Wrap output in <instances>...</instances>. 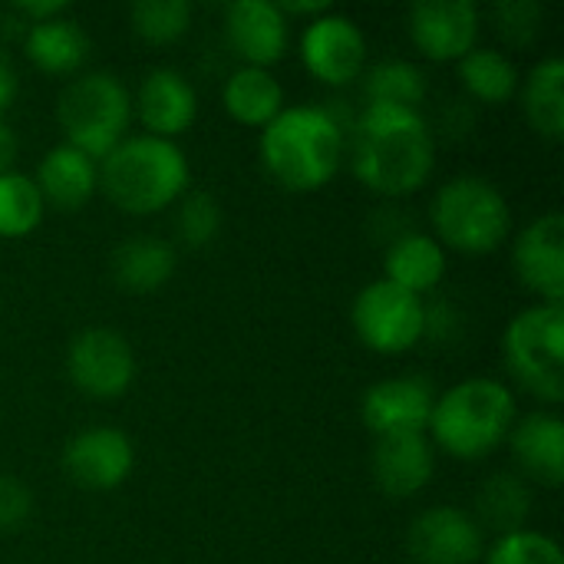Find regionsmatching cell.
I'll return each instance as SVG.
<instances>
[{"instance_id": "obj_1", "label": "cell", "mask_w": 564, "mask_h": 564, "mask_svg": "<svg viewBox=\"0 0 564 564\" xmlns=\"http://www.w3.org/2000/svg\"><path fill=\"white\" fill-rule=\"evenodd\" d=\"M354 175L377 195H413L436 169V142L420 109L367 106L354 129Z\"/></svg>"}, {"instance_id": "obj_2", "label": "cell", "mask_w": 564, "mask_h": 564, "mask_svg": "<svg viewBox=\"0 0 564 564\" xmlns=\"http://www.w3.org/2000/svg\"><path fill=\"white\" fill-rule=\"evenodd\" d=\"M261 162L288 192L324 188L344 162V126L324 106H284L261 129Z\"/></svg>"}, {"instance_id": "obj_3", "label": "cell", "mask_w": 564, "mask_h": 564, "mask_svg": "<svg viewBox=\"0 0 564 564\" xmlns=\"http://www.w3.org/2000/svg\"><path fill=\"white\" fill-rule=\"evenodd\" d=\"M99 188L126 215H155L178 202L188 188L192 169L185 152L172 139L126 135L109 155H102Z\"/></svg>"}, {"instance_id": "obj_4", "label": "cell", "mask_w": 564, "mask_h": 564, "mask_svg": "<svg viewBox=\"0 0 564 564\" xmlns=\"http://www.w3.org/2000/svg\"><path fill=\"white\" fill-rule=\"evenodd\" d=\"M519 420L512 390L492 377H469L443 390L433 403L426 433L453 459H482L499 449Z\"/></svg>"}, {"instance_id": "obj_5", "label": "cell", "mask_w": 564, "mask_h": 564, "mask_svg": "<svg viewBox=\"0 0 564 564\" xmlns=\"http://www.w3.org/2000/svg\"><path fill=\"white\" fill-rule=\"evenodd\" d=\"M430 221L436 241L463 254L496 251L512 231V208L506 195L482 175H456L433 195Z\"/></svg>"}, {"instance_id": "obj_6", "label": "cell", "mask_w": 564, "mask_h": 564, "mask_svg": "<svg viewBox=\"0 0 564 564\" xmlns=\"http://www.w3.org/2000/svg\"><path fill=\"white\" fill-rule=\"evenodd\" d=\"M129 119L132 96L112 73H83L56 99V122L66 132V145L86 152L93 162L126 139Z\"/></svg>"}, {"instance_id": "obj_7", "label": "cell", "mask_w": 564, "mask_h": 564, "mask_svg": "<svg viewBox=\"0 0 564 564\" xmlns=\"http://www.w3.org/2000/svg\"><path fill=\"white\" fill-rule=\"evenodd\" d=\"M502 357L512 377L545 403L564 400V304H532L502 334Z\"/></svg>"}, {"instance_id": "obj_8", "label": "cell", "mask_w": 564, "mask_h": 564, "mask_svg": "<svg viewBox=\"0 0 564 564\" xmlns=\"http://www.w3.org/2000/svg\"><path fill=\"white\" fill-rule=\"evenodd\" d=\"M354 330L360 344L373 354L397 357L413 350L426 337V304L390 281H370L350 307Z\"/></svg>"}, {"instance_id": "obj_9", "label": "cell", "mask_w": 564, "mask_h": 564, "mask_svg": "<svg viewBox=\"0 0 564 564\" xmlns=\"http://www.w3.org/2000/svg\"><path fill=\"white\" fill-rule=\"evenodd\" d=\"M66 373L73 387L93 400H116L132 387L135 354L112 327H89L69 340Z\"/></svg>"}, {"instance_id": "obj_10", "label": "cell", "mask_w": 564, "mask_h": 564, "mask_svg": "<svg viewBox=\"0 0 564 564\" xmlns=\"http://www.w3.org/2000/svg\"><path fill=\"white\" fill-rule=\"evenodd\" d=\"M301 59L311 76L327 86H347L364 73L367 40L364 30L344 13H324L301 33Z\"/></svg>"}, {"instance_id": "obj_11", "label": "cell", "mask_w": 564, "mask_h": 564, "mask_svg": "<svg viewBox=\"0 0 564 564\" xmlns=\"http://www.w3.org/2000/svg\"><path fill=\"white\" fill-rule=\"evenodd\" d=\"M406 545L420 564H476L486 555V532L473 512L433 506L413 519Z\"/></svg>"}, {"instance_id": "obj_12", "label": "cell", "mask_w": 564, "mask_h": 564, "mask_svg": "<svg viewBox=\"0 0 564 564\" xmlns=\"http://www.w3.org/2000/svg\"><path fill=\"white\" fill-rule=\"evenodd\" d=\"M519 281L539 294V304H564V215L545 212L532 218L512 245Z\"/></svg>"}, {"instance_id": "obj_13", "label": "cell", "mask_w": 564, "mask_h": 564, "mask_svg": "<svg viewBox=\"0 0 564 564\" xmlns=\"http://www.w3.org/2000/svg\"><path fill=\"white\" fill-rule=\"evenodd\" d=\"M135 466L132 440L116 426H89L79 430L63 449L66 476L93 492H109L129 479Z\"/></svg>"}, {"instance_id": "obj_14", "label": "cell", "mask_w": 564, "mask_h": 564, "mask_svg": "<svg viewBox=\"0 0 564 564\" xmlns=\"http://www.w3.org/2000/svg\"><path fill=\"white\" fill-rule=\"evenodd\" d=\"M410 36L426 59L459 63L479 40V7L473 0H420L410 7Z\"/></svg>"}, {"instance_id": "obj_15", "label": "cell", "mask_w": 564, "mask_h": 564, "mask_svg": "<svg viewBox=\"0 0 564 564\" xmlns=\"http://www.w3.org/2000/svg\"><path fill=\"white\" fill-rule=\"evenodd\" d=\"M433 383L423 377H387L377 380L364 393V423L367 430L380 436H403V433H426L433 416Z\"/></svg>"}, {"instance_id": "obj_16", "label": "cell", "mask_w": 564, "mask_h": 564, "mask_svg": "<svg viewBox=\"0 0 564 564\" xmlns=\"http://www.w3.org/2000/svg\"><path fill=\"white\" fill-rule=\"evenodd\" d=\"M225 33L245 66L268 69L288 53L291 20L271 0H235L225 10Z\"/></svg>"}, {"instance_id": "obj_17", "label": "cell", "mask_w": 564, "mask_h": 564, "mask_svg": "<svg viewBox=\"0 0 564 564\" xmlns=\"http://www.w3.org/2000/svg\"><path fill=\"white\" fill-rule=\"evenodd\" d=\"M370 473L380 492L390 499H410L433 482L436 453L426 433L380 436L370 453Z\"/></svg>"}, {"instance_id": "obj_18", "label": "cell", "mask_w": 564, "mask_h": 564, "mask_svg": "<svg viewBox=\"0 0 564 564\" xmlns=\"http://www.w3.org/2000/svg\"><path fill=\"white\" fill-rule=\"evenodd\" d=\"M132 109L139 112L149 135L175 142V135H182L195 122L198 96H195V86L178 69L159 66L139 83Z\"/></svg>"}, {"instance_id": "obj_19", "label": "cell", "mask_w": 564, "mask_h": 564, "mask_svg": "<svg viewBox=\"0 0 564 564\" xmlns=\"http://www.w3.org/2000/svg\"><path fill=\"white\" fill-rule=\"evenodd\" d=\"M512 456L519 463V469L542 482V486H562L564 479V423L558 413H529L522 420H516L512 433Z\"/></svg>"}, {"instance_id": "obj_20", "label": "cell", "mask_w": 564, "mask_h": 564, "mask_svg": "<svg viewBox=\"0 0 564 564\" xmlns=\"http://www.w3.org/2000/svg\"><path fill=\"white\" fill-rule=\"evenodd\" d=\"M33 182H36L43 202H50L53 208H63V212H76L99 188V169L86 152L59 142L40 159Z\"/></svg>"}, {"instance_id": "obj_21", "label": "cell", "mask_w": 564, "mask_h": 564, "mask_svg": "<svg viewBox=\"0 0 564 564\" xmlns=\"http://www.w3.org/2000/svg\"><path fill=\"white\" fill-rule=\"evenodd\" d=\"M446 274V248L423 231H403L390 241L383 254V281L410 291L426 294L433 291Z\"/></svg>"}, {"instance_id": "obj_22", "label": "cell", "mask_w": 564, "mask_h": 564, "mask_svg": "<svg viewBox=\"0 0 564 564\" xmlns=\"http://www.w3.org/2000/svg\"><path fill=\"white\" fill-rule=\"evenodd\" d=\"M175 274V248L155 235H132L112 251V278L129 294H152Z\"/></svg>"}, {"instance_id": "obj_23", "label": "cell", "mask_w": 564, "mask_h": 564, "mask_svg": "<svg viewBox=\"0 0 564 564\" xmlns=\"http://www.w3.org/2000/svg\"><path fill=\"white\" fill-rule=\"evenodd\" d=\"M23 50L30 63L43 73H73L83 66L89 53V36L79 26V20L59 13L43 23H30L23 33Z\"/></svg>"}, {"instance_id": "obj_24", "label": "cell", "mask_w": 564, "mask_h": 564, "mask_svg": "<svg viewBox=\"0 0 564 564\" xmlns=\"http://www.w3.org/2000/svg\"><path fill=\"white\" fill-rule=\"evenodd\" d=\"M532 512V489L519 473H492L479 492H476V512L473 519L479 522L482 532L492 535H512L522 532Z\"/></svg>"}, {"instance_id": "obj_25", "label": "cell", "mask_w": 564, "mask_h": 564, "mask_svg": "<svg viewBox=\"0 0 564 564\" xmlns=\"http://www.w3.org/2000/svg\"><path fill=\"white\" fill-rule=\"evenodd\" d=\"M221 102L228 116L241 126L264 129L284 109V89L271 69L261 66H238L221 89Z\"/></svg>"}, {"instance_id": "obj_26", "label": "cell", "mask_w": 564, "mask_h": 564, "mask_svg": "<svg viewBox=\"0 0 564 564\" xmlns=\"http://www.w3.org/2000/svg\"><path fill=\"white\" fill-rule=\"evenodd\" d=\"M522 109L529 126L542 135L558 142L564 135V59L545 56L539 59L522 86Z\"/></svg>"}, {"instance_id": "obj_27", "label": "cell", "mask_w": 564, "mask_h": 564, "mask_svg": "<svg viewBox=\"0 0 564 564\" xmlns=\"http://www.w3.org/2000/svg\"><path fill=\"white\" fill-rule=\"evenodd\" d=\"M459 79L469 96H476L479 102H489V106L509 102L522 83L519 66L502 50H492V46H473L459 59Z\"/></svg>"}, {"instance_id": "obj_28", "label": "cell", "mask_w": 564, "mask_h": 564, "mask_svg": "<svg viewBox=\"0 0 564 564\" xmlns=\"http://www.w3.org/2000/svg\"><path fill=\"white\" fill-rule=\"evenodd\" d=\"M367 106H403L416 109L426 99V76L406 59H380L364 79Z\"/></svg>"}, {"instance_id": "obj_29", "label": "cell", "mask_w": 564, "mask_h": 564, "mask_svg": "<svg viewBox=\"0 0 564 564\" xmlns=\"http://www.w3.org/2000/svg\"><path fill=\"white\" fill-rule=\"evenodd\" d=\"M43 195L23 172H0V238H23L43 221Z\"/></svg>"}, {"instance_id": "obj_30", "label": "cell", "mask_w": 564, "mask_h": 564, "mask_svg": "<svg viewBox=\"0 0 564 564\" xmlns=\"http://www.w3.org/2000/svg\"><path fill=\"white\" fill-rule=\"evenodd\" d=\"M129 23L135 36L145 43H175L192 26V3L188 0H135L129 10Z\"/></svg>"}, {"instance_id": "obj_31", "label": "cell", "mask_w": 564, "mask_h": 564, "mask_svg": "<svg viewBox=\"0 0 564 564\" xmlns=\"http://www.w3.org/2000/svg\"><path fill=\"white\" fill-rule=\"evenodd\" d=\"M486 564H564V555L552 535L522 529L496 539V545L486 552Z\"/></svg>"}, {"instance_id": "obj_32", "label": "cell", "mask_w": 564, "mask_h": 564, "mask_svg": "<svg viewBox=\"0 0 564 564\" xmlns=\"http://www.w3.org/2000/svg\"><path fill=\"white\" fill-rule=\"evenodd\" d=\"M218 228H221V205L208 192H185L178 215H175V231L182 245L205 248L215 241Z\"/></svg>"}, {"instance_id": "obj_33", "label": "cell", "mask_w": 564, "mask_h": 564, "mask_svg": "<svg viewBox=\"0 0 564 564\" xmlns=\"http://www.w3.org/2000/svg\"><path fill=\"white\" fill-rule=\"evenodd\" d=\"M496 23L512 46H529L542 30V7L535 0H502L496 7Z\"/></svg>"}, {"instance_id": "obj_34", "label": "cell", "mask_w": 564, "mask_h": 564, "mask_svg": "<svg viewBox=\"0 0 564 564\" xmlns=\"http://www.w3.org/2000/svg\"><path fill=\"white\" fill-rule=\"evenodd\" d=\"M33 512V496L30 489L17 479L0 473V532H13L20 529Z\"/></svg>"}, {"instance_id": "obj_35", "label": "cell", "mask_w": 564, "mask_h": 564, "mask_svg": "<svg viewBox=\"0 0 564 564\" xmlns=\"http://www.w3.org/2000/svg\"><path fill=\"white\" fill-rule=\"evenodd\" d=\"M13 13H20L26 20V26H30V23H43V20H53L59 13H66V3H59V0H53V3H17Z\"/></svg>"}, {"instance_id": "obj_36", "label": "cell", "mask_w": 564, "mask_h": 564, "mask_svg": "<svg viewBox=\"0 0 564 564\" xmlns=\"http://www.w3.org/2000/svg\"><path fill=\"white\" fill-rule=\"evenodd\" d=\"M13 96H17V69H13L10 56L0 50V112L13 102Z\"/></svg>"}, {"instance_id": "obj_37", "label": "cell", "mask_w": 564, "mask_h": 564, "mask_svg": "<svg viewBox=\"0 0 564 564\" xmlns=\"http://www.w3.org/2000/svg\"><path fill=\"white\" fill-rule=\"evenodd\" d=\"M278 7H281V13H284V17H291V13H294V17H311V20H317V17H324V13H330V10H334L327 0H307V3H294V0H291V3H278Z\"/></svg>"}, {"instance_id": "obj_38", "label": "cell", "mask_w": 564, "mask_h": 564, "mask_svg": "<svg viewBox=\"0 0 564 564\" xmlns=\"http://www.w3.org/2000/svg\"><path fill=\"white\" fill-rule=\"evenodd\" d=\"M13 155H17V139H13V132L0 122V172H10Z\"/></svg>"}]
</instances>
